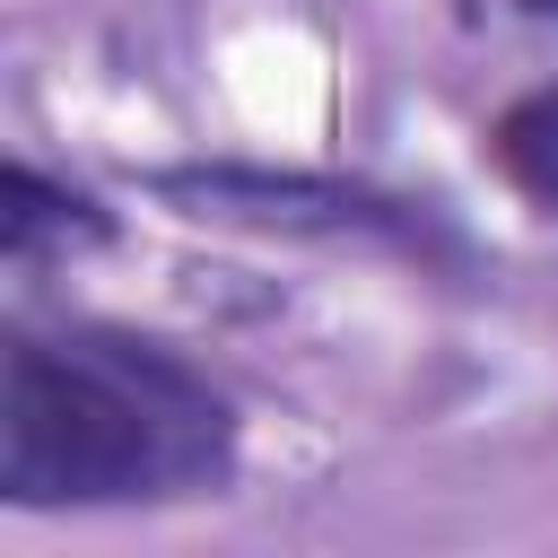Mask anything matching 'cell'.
<instances>
[{"instance_id": "obj_1", "label": "cell", "mask_w": 558, "mask_h": 558, "mask_svg": "<svg viewBox=\"0 0 558 558\" xmlns=\"http://www.w3.org/2000/svg\"><path fill=\"white\" fill-rule=\"evenodd\" d=\"M244 462L235 392L157 331L61 314L0 340V506L113 514L218 497Z\"/></svg>"}, {"instance_id": "obj_2", "label": "cell", "mask_w": 558, "mask_h": 558, "mask_svg": "<svg viewBox=\"0 0 558 558\" xmlns=\"http://www.w3.org/2000/svg\"><path fill=\"white\" fill-rule=\"evenodd\" d=\"M148 192L174 218L201 227H244V235H296V244H349V253H392L410 270H445L462 279L480 262V244L453 227V209L366 183V174H331V166H253V157H192V166H157Z\"/></svg>"}, {"instance_id": "obj_3", "label": "cell", "mask_w": 558, "mask_h": 558, "mask_svg": "<svg viewBox=\"0 0 558 558\" xmlns=\"http://www.w3.org/2000/svg\"><path fill=\"white\" fill-rule=\"evenodd\" d=\"M96 244H113V209L78 183H52L35 157H9V174H0V262H9V279H35L44 262H78Z\"/></svg>"}, {"instance_id": "obj_4", "label": "cell", "mask_w": 558, "mask_h": 558, "mask_svg": "<svg viewBox=\"0 0 558 558\" xmlns=\"http://www.w3.org/2000/svg\"><path fill=\"white\" fill-rule=\"evenodd\" d=\"M480 148H488V174H497L532 218H558V78L506 96V105L488 113Z\"/></svg>"}, {"instance_id": "obj_5", "label": "cell", "mask_w": 558, "mask_h": 558, "mask_svg": "<svg viewBox=\"0 0 558 558\" xmlns=\"http://www.w3.org/2000/svg\"><path fill=\"white\" fill-rule=\"evenodd\" d=\"M506 9H523V17H558V0H506Z\"/></svg>"}]
</instances>
